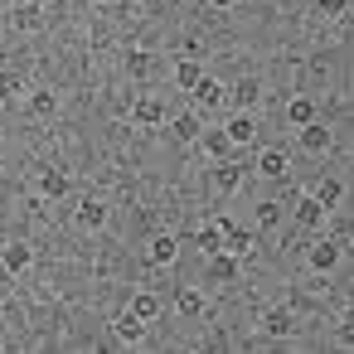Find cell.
Returning a JSON list of instances; mask_svg holds the SVG:
<instances>
[{"label": "cell", "mask_w": 354, "mask_h": 354, "mask_svg": "<svg viewBox=\"0 0 354 354\" xmlns=\"http://www.w3.org/2000/svg\"><path fill=\"white\" fill-rule=\"evenodd\" d=\"M306 262H310L315 272H330V267L339 262V243H330V238H320V243H315V248L306 252Z\"/></svg>", "instance_id": "obj_7"}, {"label": "cell", "mask_w": 354, "mask_h": 354, "mask_svg": "<svg viewBox=\"0 0 354 354\" xmlns=\"http://www.w3.org/2000/svg\"><path fill=\"white\" fill-rule=\"evenodd\" d=\"M223 252L228 257H238V262H248L252 252H257V233H248V228H223Z\"/></svg>", "instance_id": "obj_1"}, {"label": "cell", "mask_w": 354, "mask_h": 354, "mask_svg": "<svg viewBox=\"0 0 354 354\" xmlns=\"http://www.w3.org/2000/svg\"><path fill=\"white\" fill-rule=\"evenodd\" d=\"M209 6H214V10H233V6H238V0H209Z\"/></svg>", "instance_id": "obj_29"}, {"label": "cell", "mask_w": 354, "mask_h": 354, "mask_svg": "<svg viewBox=\"0 0 354 354\" xmlns=\"http://www.w3.org/2000/svg\"><path fill=\"white\" fill-rule=\"evenodd\" d=\"M73 223H78V228H88V233H93V228H102V223H107V204L83 199V204H78V214H73Z\"/></svg>", "instance_id": "obj_5"}, {"label": "cell", "mask_w": 354, "mask_h": 354, "mask_svg": "<svg viewBox=\"0 0 354 354\" xmlns=\"http://www.w3.org/2000/svg\"><path fill=\"white\" fill-rule=\"evenodd\" d=\"M20 93V78L15 73H0V97H15Z\"/></svg>", "instance_id": "obj_27"}, {"label": "cell", "mask_w": 354, "mask_h": 354, "mask_svg": "<svg viewBox=\"0 0 354 354\" xmlns=\"http://www.w3.org/2000/svg\"><path fill=\"white\" fill-rule=\"evenodd\" d=\"M189 93H194V102H199V107H214V102L223 97V88H218V83H214L209 73H204V78H199V83L189 88Z\"/></svg>", "instance_id": "obj_17"}, {"label": "cell", "mask_w": 354, "mask_h": 354, "mask_svg": "<svg viewBox=\"0 0 354 354\" xmlns=\"http://www.w3.org/2000/svg\"><path fill=\"white\" fill-rule=\"evenodd\" d=\"M286 122H291V127L315 122V102H310V97H291V102H286Z\"/></svg>", "instance_id": "obj_15"}, {"label": "cell", "mask_w": 354, "mask_h": 354, "mask_svg": "<svg viewBox=\"0 0 354 354\" xmlns=\"http://www.w3.org/2000/svg\"><path fill=\"white\" fill-rule=\"evenodd\" d=\"M30 112H35V117H49V112H54V93H35V97H30Z\"/></svg>", "instance_id": "obj_26"}, {"label": "cell", "mask_w": 354, "mask_h": 354, "mask_svg": "<svg viewBox=\"0 0 354 354\" xmlns=\"http://www.w3.org/2000/svg\"><path fill=\"white\" fill-rule=\"evenodd\" d=\"M214 185H218V189H223V194H233V189H238V185H243V170H238V165H228V160H223V165H218V170H214Z\"/></svg>", "instance_id": "obj_21"}, {"label": "cell", "mask_w": 354, "mask_h": 354, "mask_svg": "<svg viewBox=\"0 0 354 354\" xmlns=\"http://www.w3.org/2000/svg\"><path fill=\"white\" fill-rule=\"evenodd\" d=\"M175 252H180V248H175V238H170V233H160V238H151L146 262H151V267H170V262H175Z\"/></svg>", "instance_id": "obj_6"}, {"label": "cell", "mask_w": 354, "mask_h": 354, "mask_svg": "<svg viewBox=\"0 0 354 354\" xmlns=\"http://www.w3.org/2000/svg\"><path fill=\"white\" fill-rule=\"evenodd\" d=\"M112 330H117V339H127V344H136V339H141V335H146V320H141V315H136V310H122V315H117V325H112Z\"/></svg>", "instance_id": "obj_10"}, {"label": "cell", "mask_w": 354, "mask_h": 354, "mask_svg": "<svg viewBox=\"0 0 354 354\" xmlns=\"http://www.w3.org/2000/svg\"><path fill=\"white\" fill-rule=\"evenodd\" d=\"M175 310H180V315H199V310H204V291H194V286L175 291Z\"/></svg>", "instance_id": "obj_19"}, {"label": "cell", "mask_w": 354, "mask_h": 354, "mask_svg": "<svg viewBox=\"0 0 354 354\" xmlns=\"http://www.w3.org/2000/svg\"><path fill=\"white\" fill-rule=\"evenodd\" d=\"M209 151H228V136L223 131H209Z\"/></svg>", "instance_id": "obj_28"}, {"label": "cell", "mask_w": 354, "mask_h": 354, "mask_svg": "<svg viewBox=\"0 0 354 354\" xmlns=\"http://www.w3.org/2000/svg\"><path fill=\"white\" fill-rule=\"evenodd\" d=\"M39 194H44V199H64V194H68V175H64V170H44V175H39Z\"/></svg>", "instance_id": "obj_13"}, {"label": "cell", "mask_w": 354, "mask_h": 354, "mask_svg": "<svg viewBox=\"0 0 354 354\" xmlns=\"http://www.w3.org/2000/svg\"><path fill=\"white\" fill-rule=\"evenodd\" d=\"M286 170H291V165H286V151H277V146H272V151H262V156H257V175H267V180H281Z\"/></svg>", "instance_id": "obj_9"}, {"label": "cell", "mask_w": 354, "mask_h": 354, "mask_svg": "<svg viewBox=\"0 0 354 354\" xmlns=\"http://www.w3.org/2000/svg\"><path fill=\"white\" fill-rule=\"evenodd\" d=\"M131 117H136L141 127H160V122H165V107H160L156 97H141V102L131 107Z\"/></svg>", "instance_id": "obj_12"}, {"label": "cell", "mask_w": 354, "mask_h": 354, "mask_svg": "<svg viewBox=\"0 0 354 354\" xmlns=\"http://www.w3.org/2000/svg\"><path fill=\"white\" fill-rule=\"evenodd\" d=\"M315 10H320L325 20H339V15L349 10V0H315Z\"/></svg>", "instance_id": "obj_25"}, {"label": "cell", "mask_w": 354, "mask_h": 354, "mask_svg": "<svg viewBox=\"0 0 354 354\" xmlns=\"http://www.w3.org/2000/svg\"><path fill=\"white\" fill-rule=\"evenodd\" d=\"M325 214H330V209H325L315 194H306V199L296 204V223H301V228H325Z\"/></svg>", "instance_id": "obj_3"}, {"label": "cell", "mask_w": 354, "mask_h": 354, "mask_svg": "<svg viewBox=\"0 0 354 354\" xmlns=\"http://www.w3.org/2000/svg\"><path fill=\"white\" fill-rule=\"evenodd\" d=\"M170 131H175L180 141H194V136L204 131V122H199V112H180V117L170 122Z\"/></svg>", "instance_id": "obj_16"}, {"label": "cell", "mask_w": 354, "mask_h": 354, "mask_svg": "<svg viewBox=\"0 0 354 354\" xmlns=\"http://www.w3.org/2000/svg\"><path fill=\"white\" fill-rule=\"evenodd\" d=\"M223 228H228V218H214V223L199 228V248H204V257H214V252L223 248Z\"/></svg>", "instance_id": "obj_11"}, {"label": "cell", "mask_w": 354, "mask_h": 354, "mask_svg": "<svg viewBox=\"0 0 354 354\" xmlns=\"http://www.w3.org/2000/svg\"><path fill=\"white\" fill-rule=\"evenodd\" d=\"M291 330V315L281 310V306H272V310H262V335H272V339H281Z\"/></svg>", "instance_id": "obj_14"}, {"label": "cell", "mask_w": 354, "mask_h": 354, "mask_svg": "<svg viewBox=\"0 0 354 354\" xmlns=\"http://www.w3.org/2000/svg\"><path fill=\"white\" fill-rule=\"evenodd\" d=\"M30 262H35V248L30 243H6V248H0V267H6L10 277H20Z\"/></svg>", "instance_id": "obj_2"}, {"label": "cell", "mask_w": 354, "mask_h": 354, "mask_svg": "<svg viewBox=\"0 0 354 354\" xmlns=\"http://www.w3.org/2000/svg\"><path fill=\"white\" fill-rule=\"evenodd\" d=\"M209 262H214V277H238V257H228L223 248H218V252H214Z\"/></svg>", "instance_id": "obj_23"}, {"label": "cell", "mask_w": 354, "mask_h": 354, "mask_svg": "<svg viewBox=\"0 0 354 354\" xmlns=\"http://www.w3.org/2000/svg\"><path fill=\"white\" fill-rule=\"evenodd\" d=\"M199 78H204V68H199L194 59H180V64H175V83H180V88H194Z\"/></svg>", "instance_id": "obj_22"}, {"label": "cell", "mask_w": 354, "mask_h": 354, "mask_svg": "<svg viewBox=\"0 0 354 354\" xmlns=\"http://www.w3.org/2000/svg\"><path fill=\"white\" fill-rule=\"evenodd\" d=\"M131 310H136L141 320H156V315H160V296H156V291H136V296H131Z\"/></svg>", "instance_id": "obj_20"}, {"label": "cell", "mask_w": 354, "mask_h": 354, "mask_svg": "<svg viewBox=\"0 0 354 354\" xmlns=\"http://www.w3.org/2000/svg\"><path fill=\"white\" fill-rule=\"evenodd\" d=\"M301 146H306L310 156H325V151H330V131H325L320 122H306V127H301Z\"/></svg>", "instance_id": "obj_8"}, {"label": "cell", "mask_w": 354, "mask_h": 354, "mask_svg": "<svg viewBox=\"0 0 354 354\" xmlns=\"http://www.w3.org/2000/svg\"><path fill=\"white\" fill-rule=\"evenodd\" d=\"M310 194H315V199H320V204L330 209V204H339V199H344V185H339L335 175H325V180H320V185H315Z\"/></svg>", "instance_id": "obj_18"}, {"label": "cell", "mask_w": 354, "mask_h": 354, "mask_svg": "<svg viewBox=\"0 0 354 354\" xmlns=\"http://www.w3.org/2000/svg\"><path fill=\"white\" fill-rule=\"evenodd\" d=\"M233 97H238V107L248 112V107H252V97H257V83H252V78H243V83L233 88Z\"/></svg>", "instance_id": "obj_24"}, {"label": "cell", "mask_w": 354, "mask_h": 354, "mask_svg": "<svg viewBox=\"0 0 354 354\" xmlns=\"http://www.w3.org/2000/svg\"><path fill=\"white\" fill-rule=\"evenodd\" d=\"M223 136H228V146H248V141L257 136V127H252V117H248V112H238V117H228Z\"/></svg>", "instance_id": "obj_4"}]
</instances>
